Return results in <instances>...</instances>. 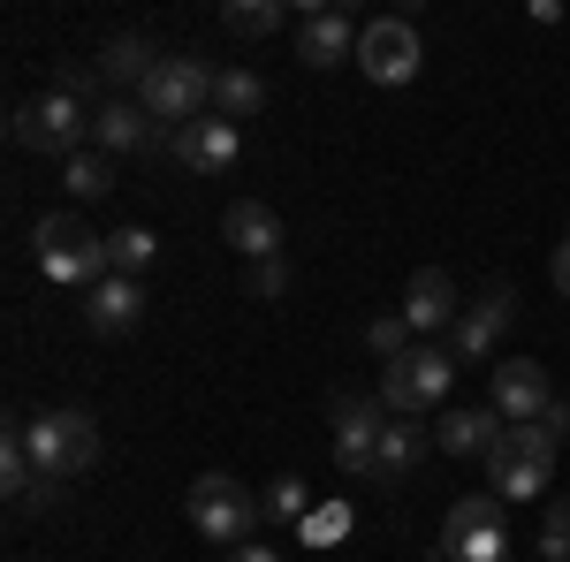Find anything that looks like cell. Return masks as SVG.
Segmentation results:
<instances>
[{
    "instance_id": "obj_1",
    "label": "cell",
    "mask_w": 570,
    "mask_h": 562,
    "mask_svg": "<svg viewBox=\"0 0 570 562\" xmlns=\"http://www.w3.org/2000/svg\"><path fill=\"white\" fill-rule=\"evenodd\" d=\"M31 244H39V274L46 282H61V289H99L107 282V236L77 214H46L31 228Z\"/></svg>"
},
{
    "instance_id": "obj_2",
    "label": "cell",
    "mask_w": 570,
    "mask_h": 562,
    "mask_svg": "<svg viewBox=\"0 0 570 562\" xmlns=\"http://www.w3.org/2000/svg\"><path fill=\"white\" fill-rule=\"evenodd\" d=\"M214 77L198 53H160V69L137 85V107L153 115V122H168V130H190V122H206V107H214Z\"/></svg>"
},
{
    "instance_id": "obj_3",
    "label": "cell",
    "mask_w": 570,
    "mask_h": 562,
    "mask_svg": "<svg viewBox=\"0 0 570 562\" xmlns=\"http://www.w3.org/2000/svg\"><path fill=\"white\" fill-rule=\"evenodd\" d=\"M548 479H556V441H548V426H502V441L487 448V494L540 502Z\"/></svg>"
},
{
    "instance_id": "obj_4",
    "label": "cell",
    "mask_w": 570,
    "mask_h": 562,
    "mask_svg": "<svg viewBox=\"0 0 570 562\" xmlns=\"http://www.w3.org/2000/svg\"><path fill=\"white\" fill-rule=\"evenodd\" d=\"M16 145L23 152H46V160H77V152H91V107L85 99H69V91H46V99H31V107H16Z\"/></svg>"
},
{
    "instance_id": "obj_5",
    "label": "cell",
    "mask_w": 570,
    "mask_h": 562,
    "mask_svg": "<svg viewBox=\"0 0 570 562\" xmlns=\"http://www.w3.org/2000/svg\"><path fill=\"white\" fill-rule=\"evenodd\" d=\"M23 448L39 479H77L99 464V426H91V411H39V418H23Z\"/></svg>"
},
{
    "instance_id": "obj_6",
    "label": "cell",
    "mask_w": 570,
    "mask_h": 562,
    "mask_svg": "<svg viewBox=\"0 0 570 562\" xmlns=\"http://www.w3.org/2000/svg\"><path fill=\"white\" fill-rule=\"evenodd\" d=\"M456 381V357L441 343H411L395 365H381V403H389V418H426L441 395Z\"/></svg>"
},
{
    "instance_id": "obj_7",
    "label": "cell",
    "mask_w": 570,
    "mask_h": 562,
    "mask_svg": "<svg viewBox=\"0 0 570 562\" xmlns=\"http://www.w3.org/2000/svg\"><path fill=\"white\" fill-rule=\"evenodd\" d=\"M190 524L214 540V548H244L252 524H259V494L228 472H198L190 479Z\"/></svg>"
},
{
    "instance_id": "obj_8",
    "label": "cell",
    "mask_w": 570,
    "mask_h": 562,
    "mask_svg": "<svg viewBox=\"0 0 570 562\" xmlns=\"http://www.w3.org/2000/svg\"><path fill=\"white\" fill-rule=\"evenodd\" d=\"M441 562H510V524L502 494H464L441 517Z\"/></svg>"
},
{
    "instance_id": "obj_9",
    "label": "cell",
    "mask_w": 570,
    "mask_h": 562,
    "mask_svg": "<svg viewBox=\"0 0 570 562\" xmlns=\"http://www.w3.org/2000/svg\"><path fill=\"white\" fill-rule=\"evenodd\" d=\"M419 61H426V46L411 31V16H373V23H357V69H365L373 85H411Z\"/></svg>"
},
{
    "instance_id": "obj_10",
    "label": "cell",
    "mask_w": 570,
    "mask_h": 562,
    "mask_svg": "<svg viewBox=\"0 0 570 562\" xmlns=\"http://www.w3.org/2000/svg\"><path fill=\"white\" fill-rule=\"evenodd\" d=\"M381 433H389V403L381 395H335V464L351 479H373Z\"/></svg>"
},
{
    "instance_id": "obj_11",
    "label": "cell",
    "mask_w": 570,
    "mask_h": 562,
    "mask_svg": "<svg viewBox=\"0 0 570 562\" xmlns=\"http://www.w3.org/2000/svg\"><path fill=\"white\" fill-rule=\"evenodd\" d=\"M510 319H518V289H510V282H494L480 304H464V312H456V327H449V357H456V365L494 357V343L510 335Z\"/></svg>"
},
{
    "instance_id": "obj_12",
    "label": "cell",
    "mask_w": 570,
    "mask_h": 562,
    "mask_svg": "<svg viewBox=\"0 0 570 562\" xmlns=\"http://www.w3.org/2000/svg\"><path fill=\"white\" fill-rule=\"evenodd\" d=\"M91 152H107V160H115V152H153V160H160V152H168V130H160L137 99H99V107H91Z\"/></svg>"
},
{
    "instance_id": "obj_13",
    "label": "cell",
    "mask_w": 570,
    "mask_h": 562,
    "mask_svg": "<svg viewBox=\"0 0 570 562\" xmlns=\"http://www.w3.org/2000/svg\"><path fill=\"white\" fill-rule=\"evenodd\" d=\"M548 403H556V388H548L540 357H502L494 365V411H502V426H540Z\"/></svg>"
},
{
    "instance_id": "obj_14",
    "label": "cell",
    "mask_w": 570,
    "mask_h": 562,
    "mask_svg": "<svg viewBox=\"0 0 570 562\" xmlns=\"http://www.w3.org/2000/svg\"><path fill=\"white\" fill-rule=\"evenodd\" d=\"M236 152H244V137H236V122H220V115L190 122V130H168V160L190 168V175H228Z\"/></svg>"
},
{
    "instance_id": "obj_15",
    "label": "cell",
    "mask_w": 570,
    "mask_h": 562,
    "mask_svg": "<svg viewBox=\"0 0 570 562\" xmlns=\"http://www.w3.org/2000/svg\"><path fill=\"white\" fill-rule=\"evenodd\" d=\"M456 312H464V297H456V282H449L441 266H419V274H411V289H403V319H411V335H434V327H456Z\"/></svg>"
},
{
    "instance_id": "obj_16",
    "label": "cell",
    "mask_w": 570,
    "mask_h": 562,
    "mask_svg": "<svg viewBox=\"0 0 570 562\" xmlns=\"http://www.w3.org/2000/svg\"><path fill=\"white\" fill-rule=\"evenodd\" d=\"M220 236H228V252H244V259H282V220H274V206H259V198H236L228 214H220Z\"/></svg>"
},
{
    "instance_id": "obj_17",
    "label": "cell",
    "mask_w": 570,
    "mask_h": 562,
    "mask_svg": "<svg viewBox=\"0 0 570 562\" xmlns=\"http://www.w3.org/2000/svg\"><path fill=\"white\" fill-rule=\"evenodd\" d=\"M297 61H305V69H343V61H357L351 16H335V8H312L305 31H297Z\"/></svg>"
},
{
    "instance_id": "obj_18",
    "label": "cell",
    "mask_w": 570,
    "mask_h": 562,
    "mask_svg": "<svg viewBox=\"0 0 570 562\" xmlns=\"http://www.w3.org/2000/svg\"><path fill=\"white\" fill-rule=\"evenodd\" d=\"M426 448H434V426H419V418H389L381 456H373V486H403V479L426 464Z\"/></svg>"
},
{
    "instance_id": "obj_19",
    "label": "cell",
    "mask_w": 570,
    "mask_h": 562,
    "mask_svg": "<svg viewBox=\"0 0 570 562\" xmlns=\"http://www.w3.org/2000/svg\"><path fill=\"white\" fill-rule=\"evenodd\" d=\"M145 282H130V274H107L99 289H91V304H85V319H91V335H130L137 319H145Z\"/></svg>"
},
{
    "instance_id": "obj_20",
    "label": "cell",
    "mask_w": 570,
    "mask_h": 562,
    "mask_svg": "<svg viewBox=\"0 0 570 562\" xmlns=\"http://www.w3.org/2000/svg\"><path fill=\"white\" fill-rule=\"evenodd\" d=\"M502 441V411L487 403V411H441V426H434V448H449V456H480L487 464V448Z\"/></svg>"
},
{
    "instance_id": "obj_21",
    "label": "cell",
    "mask_w": 570,
    "mask_h": 562,
    "mask_svg": "<svg viewBox=\"0 0 570 562\" xmlns=\"http://www.w3.org/2000/svg\"><path fill=\"white\" fill-rule=\"evenodd\" d=\"M107 85H145L153 69H160V53H153V39H137V31H122V39H107V53L91 61Z\"/></svg>"
},
{
    "instance_id": "obj_22",
    "label": "cell",
    "mask_w": 570,
    "mask_h": 562,
    "mask_svg": "<svg viewBox=\"0 0 570 562\" xmlns=\"http://www.w3.org/2000/svg\"><path fill=\"white\" fill-rule=\"evenodd\" d=\"M259 107H266V85L252 77V69H236V61H228V69L214 77V115H220V122H252Z\"/></svg>"
},
{
    "instance_id": "obj_23",
    "label": "cell",
    "mask_w": 570,
    "mask_h": 562,
    "mask_svg": "<svg viewBox=\"0 0 570 562\" xmlns=\"http://www.w3.org/2000/svg\"><path fill=\"white\" fill-rule=\"evenodd\" d=\"M153 259H160V236H153V228H107V274L145 282V274H153Z\"/></svg>"
},
{
    "instance_id": "obj_24",
    "label": "cell",
    "mask_w": 570,
    "mask_h": 562,
    "mask_svg": "<svg viewBox=\"0 0 570 562\" xmlns=\"http://www.w3.org/2000/svg\"><path fill=\"white\" fill-rule=\"evenodd\" d=\"M220 23L236 39H274L289 23V0H220Z\"/></svg>"
},
{
    "instance_id": "obj_25",
    "label": "cell",
    "mask_w": 570,
    "mask_h": 562,
    "mask_svg": "<svg viewBox=\"0 0 570 562\" xmlns=\"http://www.w3.org/2000/svg\"><path fill=\"white\" fill-rule=\"evenodd\" d=\"M259 517H266V524H305V517H312L305 479H274V486L259 494Z\"/></svg>"
},
{
    "instance_id": "obj_26",
    "label": "cell",
    "mask_w": 570,
    "mask_h": 562,
    "mask_svg": "<svg viewBox=\"0 0 570 562\" xmlns=\"http://www.w3.org/2000/svg\"><path fill=\"white\" fill-rule=\"evenodd\" d=\"M69 198H107V190H115V168H107V152H77V160H69Z\"/></svg>"
},
{
    "instance_id": "obj_27",
    "label": "cell",
    "mask_w": 570,
    "mask_h": 562,
    "mask_svg": "<svg viewBox=\"0 0 570 562\" xmlns=\"http://www.w3.org/2000/svg\"><path fill=\"white\" fill-rule=\"evenodd\" d=\"M365 349H373L381 365H395V357L411 349V319H403V312H389V319H373V327H365Z\"/></svg>"
},
{
    "instance_id": "obj_28",
    "label": "cell",
    "mask_w": 570,
    "mask_h": 562,
    "mask_svg": "<svg viewBox=\"0 0 570 562\" xmlns=\"http://www.w3.org/2000/svg\"><path fill=\"white\" fill-rule=\"evenodd\" d=\"M540 562H570V502H548V517H540Z\"/></svg>"
},
{
    "instance_id": "obj_29",
    "label": "cell",
    "mask_w": 570,
    "mask_h": 562,
    "mask_svg": "<svg viewBox=\"0 0 570 562\" xmlns=\"http://www.w3.org/2000/svg\"><path fill=\"white\" fill-rule=\"evenodd\" d=\"M252 297H289V259H259L252 266Z\"/></svg>"
},
{
    "instance_id": "obj_30",
    "label": "cell",
    "mask_w": 570,
    "mask_h": 562,
    "mask_svg": "<svg viewBox=\"0 0 570 562\" xmlns=\"http://www.w3.org/2000/svg\"><path fill=\"white\" fill-rule=\"evenodd\" d=\"M99 85H107L99 69H85V61H69V69H61V85H53V91H69V99H91Z\"/></svg>"
},
{
    "instance_id": "obj_31",
    "label": "cell",
    "mask_w": 570,
    "mask_h": 562,
    "mask_svg": "<svg viewBox=\"0 0 570 562\" xmlns=\"http://www.w3.org/2000/svg\"><path fill=\"white\" fill-rule=\"evenodd\" d=\"M343 524H351V510H320V517H305V540L320 548V540H335Z\"/></svg>"
},
{
    "instance_id": "obj_32",
    "label": "cell",
    "mask_w": 570,
    "mask_h": 562,
    "mask_svg": "<svg viewBox=\"0 0 570 562\" xmlns=\"http://www.w3.org/2000/svg\"><path fill=\"white\" fill-rule=\"evenodd\" d=\"M540 426H548V441H556V448H563V441H570V403H563V395H556V403L540 411Z\"/></svg>"
},
{
    "instance_id": "obj_33",
    "label": "cell",
    "mask_w": 570,
    "mask_h": 562,
    "mask_svg": "<svg viewBox=\"0 0 570 562\" xmlns=\"http://www.w3.org/2000/svg\"><path fill=\"white\" fill-rule=\"evenodd\" d=\"M548 282H556V297L570 304V236L556 244V259H548Z\"/></svg>"
},
{
    "instance_id": "obj_34",
    "label": "cell",
    "mask_w": 570,
    "mask_h": 562,
    "mask_svg": "<svg viewBox=\"0 0 570 562\" xmlns=\"http://www.w3.org/2000/svg\"><path fill=\"white\" fill-rule=\"evenodd\" d=\"M228 562H282L274 548H259V540H244V548H228Z\"/></svg>"
}]
</instances>
